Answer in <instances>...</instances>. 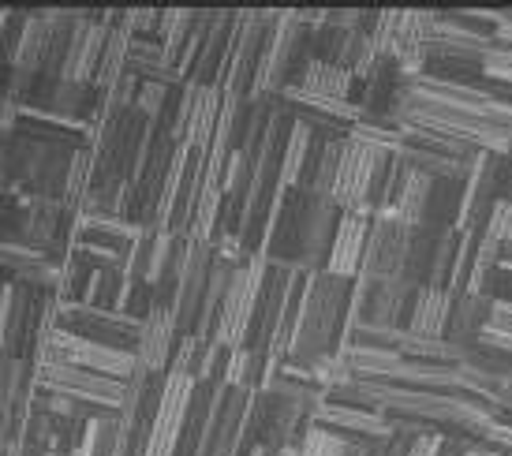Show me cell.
<instances>
[{
    "label": "cell",
    "instance_id": "1",
    "mask_svg": "<svg viewBox=\"0 0 512 456\" xmlns=\"http://www.w3.org/2000/svg\"><path fill=\"white\" fill-rule=\"evenodd\" d=\"M352 285L356 281H344V277H333V273H314V277H307L296 337H292V348H288V363L314 367L318 359L341 352L348 303H352Z\"/></svg>",
    "mask_w": 512,
    "mask_h": 456
},
{
    "label": "cell",
    "instance_id": "2",
    "mask_svg": "<svg viewBox=\"0 0 512 456\" xmlns=\"http://www.w3.org/2000/svg\"><path fill=\"white\" fill-rule=\"evenodd\" d=\"M75 154H79V150L34 143L27 135L12 131V135L0 143V184L8 187V191H15L19 199L64 202Z\"/></svg>",
    "mask_w": 512,
    "mask_h": 456
},
{
    "label": "cell",
    "instance_id": "3",
    "mask_svg": "<svg viewBox=\"0 0 512 456\" xmlns=\"http://www.w3.org/2000/svg\"><path fill=\"white\" fill-rule=\"evenodd\" d=\"M307 64H311V12H296V8L273 12L251 98L277 101Z\"/></svg>",
    "mask_w": 512,
    "mask_h": 456
},
{
    "label": "cell",
    "instance_id": "4",
    "mask_svg": "<svg viewBox=\"0 0 512 456\" xmlns=\"http://www.w3.org/2000/svg\"><path fill=\"white\" fill-rule=\"evenodd\" d=\"M303 288H307V273L292 270V266H270L266 270V285H262V300H258L247 348L270 356L273 363H285L292 337H296Z\"/></svg>",
    "mask_w": 512,
    "mask_h": 456
},
{
    "label": "cell",
    "instance_id": "5",
    "mask_svg": "<svg viewBox=\"0 0 512 456\" xmlns=\"http://www.w3.org/2000/svg\"><path fill=\"white\" fill-rule=\"evenodd\" d=\"M430 30H434V12L430 8H389L374 12V53L378 60L397 64L404 79L427 75L430 64Z\"/></svg>",
    "mask_w": 512,
    "mask_h": 456
},
{
    "label": "cell",
    "instance_id": "6",
    "mask_svg": "<svg viewBox=\"0 0 512 456\" xmlns=\"http://www.w3.org/2000/svg\"><path fill=\"white\" fill-rule=\"evenodd\" d=\"M393 124H412L419 131H430L438 139H449L456 146H468V150H486V154L501 157L512 146V135L494 120L483 116H464V113H445V109H430L419 101L404 98L393 113Z\"/></svg>",
    "mask_w": 512,
    "mask_h": 456
},
{
    "label": "cell",
    "instance_id": "7",
    "mask_svg": "<svg viewBox=\"0 0 512 456\" xmlns=\"http://www.w3.org/2000/svg\"><path fill=\"white\" fill-rule=\"evenodd\" d=\"M266 270L270 262L262 255H247L236 266L232 281H228L225 303L217 311V326L210 341L221 344V348H243L247 337H251V326H255V311L258 300H262V285H266Z\"/></svg>",
    "mask_w": 512,
    "mask_h": 456
},
{
    "label": "cell",
    "instance_id": "8",
    "mask_svg": "<svg viewBox=\"0 0 512 456\" xmlns=\"http://www.w3.org/2000/svg\"><path fill=\"white\" fill-rule=\"evenodd\" d=\"M389 161H393V154H385L378 146L348 135L341 154V169H337V184H333V195H329L341 206V214L374 217V191H378V180L389 169Z\"/></svg>",
    "mask_w": 512,
    "mask_h": 456
},
{
    "label": "cell",
    "instance_id": "9",
    "mask_svg": "<svg viewBox=\"0 0 512 456\" xmlns=\"http://www.w3.org/2000/svg\"><path fill=\"white\" fill-rule=\"evenodd\" d=\"M341 206L329 195L296 191V270L314 277L326 273L329 251L341 228Z\"/></svg>",
    "mask_w": 512,
    "mask_h": 456
},
{
    "label": "cell",
    "instance_id": "10",
    "mask_svg": "<svg viewBox=\"0 0 512 456\" xmlns=\"http://www.w3.org/2000/svg\"><path fill=\"white\" fill-rule=\"evenodd\" d=\"M57 329L90 344H101V348H113V352H128V356H139V341H143L139 318L124 311H98L90 303H60Z\"/></svg>",
    "mask_w": 512,
    "mask_h": 456
},
{
    "label": "cell",
    "instance_id": "11",
    "mask_svg": "<svg viewBox=\"0 0 512 456\" xmlns=\"http://www.w3.org/2000/svg\"><path fill=\"white\" fill-rule=\"evenodd\" d=\"M38 393L75 400L90 415L120 412V404H124V382L101 378V374L83 371V367H60V363L38 367Z\"/></svg>",
    "mask_w": 512,
    "mask_h": 456
},
{
    "label": "cell",
    "instance_id": "12",
    "mask_svg": "<svg viewBox=\"0 0 512 456\" xmlns=\"http://www.w3.org/2000/svg\"><path fill=\"white\" fill-rule=\"evenodd\" d=\"M408 251H412V225L393 214V210L374 214L359 277H367L370 285L393 281V277H408Z\"/></svg>",
    "mask_w": 512,
    "mask_h": 456
},
{
    "label": "cell",
    "instance_id": "13",
    "mask_svg": "<svg viewBox=\"0 0 512 456\" xmlns=\"http://www.w3.org/2000/svg\"><path fill=\"white\" fill-rule=\"evenodd\" d=\"M225 113V90L221 86L184 83L180 98H176V113H172V135L180 146H195V150H210L214 131Z\"/></svg>",
    "mask_w": 512,
    "mask_h": 456
},
{
    "label": "cell",
    "instance_id": "14",
    "mask_svg": "<svg viewBox=\"0 0 512 456\" xmlns=\"http://www.w3.org/2000/svg\"><path fill=\"white\" fill-rule=\"evenodd\" d=\"M42 363H60V367H83V371H94V374H101V378H113V382H128L139 359L128 356V352H113V348H101V344H90V341H83V337H72V333L57 329V333L49 337L42 359H38L34 367H42Z\"/></svg>",
    "mask_w": 512,
    "mask_h": 456
},
{
    "label": "cell",
    "instance_id": "15",
    "mask_svg": "<svg viewBox=\"0 0 512 456\" xmlns=\"http://www.w3.org/2000/svg\"><path fill=\"white\" fill-rule=\"evenodd\" d=\"M270 19H273V12H255V8H251V12H240L236 42H232V57H228V75H225L228 98H251Z\"/></svg>",
    "mask_w": 512,
    "mask_h": 456
},
{
    "label": "cell",
    "instance_id": "16",
    "mask_svg": "<svg viewBox=\"0 0 512 456\" xmlns=\"http://www.w3.org/2000/svg\"><path fill=\"white\" fill-rule=\"evenodd\" d=\"M404 98L430 105V109H445V113L483 116V120H490V109H494V94L486 83H453V79H438V75L408 79Z\"/></svg>",
    "mask_w": 512,
    "mask_h": 456
},
{
    "label": "cell",
    "instance_id": "17",
    "mask_svg": "<svg viewBox=\"0 0 512 456\" xmlns=\"http://www.w3.org/2000/svg\"><path fill=\"white\" fill-rule=\"evenodd\" d=\"M210 270H214V243L199 240L195 232H187V266L180 277V292H176V326L180 337L199 333L202 303L210 292Z\"/></svg>",
    "mask_w": 512,
    "mask_h": 456
},
{
    "label": "cell",
    "instance_id": "18",
    "mask_svg": "<svg viewBox=\"0 0 512 456\" xmlns=\"http://www.w3.org/2000/svg\"><path fill=\"white\" fill-rule=\"evenodd\" d=\"M236 23H240V12H206V30H202L195 64L187 68V83L221 86L225 90L228 57H232V42H236Z\"/></svg>",
    "mask_w": 512,
    "mask_h": 456
},
{
    "label": "cell",
    "instance_id": "19",
    "mask_svg": "<svg viewBox=\"0 0 512 456\" xmlns=\"http://www.w3.org/2000/svg\"><path fill=\"white\" fill-rule=\"evenodd\" d=\"M498 202V157L486 154V150H475L464 165V199H460V217H456V228L460 232H483L486 217Z\"/></svg>",
    "mask_w": 512,
    "mask_h": 456
},
{
    "label": "cell",
    "instance_id": "20",
    "mask_svg": "<svg viewBox=\"0 0 512 456\" xmlns=\"http://www.w3.org/2000/svg\"><path fill=\"white\" fill-rule=\"evenodd\" d=\"M109 27H113V12H83L79 8L60 79H68V83H94L105 42H109Z\"/></svg>",
    "mask_w": 512,
    "mask_h": 456
},
{
    "label": "cell",
    "instance_id": "21",
    "mask_svg": "<svg viewBox=\"0 0 512 456\" xmlns=\"http://www.w3.org/2000/svg\"><path fill=\"white\" fill-rule=\"evenodd\" d=\"M494 38L464 19V12H434L430 30V60H471L483 64Z\"/></svg>",
    "mask_w": 512,
    "mask_h": 456
},
{
    "label": "cell",
    "instance_id": "22",
    "mask_svg": "<svg viewBox=\"0 0 512 456\" xmlns=\"http://www.w3.org/2000/svg\"><path fill=\"white\" fill-rule=\"evenodd\" d=\"M251 400H255V393L221 385L214 419H210L206 442H202V456H240L243 427H247V415H251Z\"/></svg>",
    "mask_w": 512,
    "mask_h": 456
},
{
    "label": "cell",
    "instance_id": "23",
    "mask_svg": "<svg viewBox=\"0 0 512 456\" xmlns=\"http://www.w3.org/2000/svg\"><path fill=\"white\" fill-rule=\"evenodd\" d=\"M191 393H195V382H191V378H184V374H169V378H165V393H161V400H157L146 456H176Z\"/></svg>",
    "mask_w": 512,
    "mask_h": 456
},
{
    "label": "cell",
    "instance_id": "24",
    "mask_svg": "<svg viewBox=\"0 0 512 456\" xmlns=\"http://www.w3.org/2000/svg\"><path fill=\"white\" fill-rule=\"evenodd\" d=\"M314 427L333 430L344 442H382L393 434V419L370 408H348V404H333L322 397V404L314 408Z\"/></svg>",
    "mask_w": 512,
    "mask_h": 456
},
{
    "label": "cell",
    "instance_id": "25",
    "mask_svg": "<svg viewBox=\"0 0 512 456\" xmlns=\"http://www.w3.org/2000/svg\"><path fill=\"white\" fill-rule=\"evenodd\" d=\"M60 277H64V266L49 262L38 251H30L15 240L0 243V281L38 288V292H60Z\"/></svg>",
    "mask_w": 512,
    "mask_h": 456
},
{
    "label": "cell",
    "instance_id": "26",
    "mask_svg": "<svg viewBox=\"0 0 512 456\" xmlns=\"http://www.w3.org/2000/svg\"><path fill=\"white\" fill-rule=\"evenodd\" d=\"M180 344V326H176V311L172 307H154L143 318V341H139V363L154 374H169L172 356Z\"/></svg>",
    "mask_w": 512,
    "mask_h": 456
},
{
    "label": "cell",
    "instance_id": "27",
    "mask_svg": "<svg viewBox=\"0 0 512 456\" xmlns=\"http://www.w3.org/2000/svg\"><path fill=\"white\" fill-rule=\"evenodd\" d=\"M419 285L412 277H393V281H378L370 285L367 296V318L370 326L382 329H408V314H412V300Z\"/></svg>",
    "mask_w": 512,
    "mask_h": 456
},
{
    "label": "cell",
    "instance_id": "28",
    "mask_svg": "<svg viewBox=\"0 0 512 456\" xmlns=\"http://www.w3.org/2000/svg\"><path fill=\"white\" fill-rule=\"evenodd\" d=\"M139 232H143V228L124 221V217H83V225L75 232V243L94 247V251L116 258V262H131L135 243H139Z\"/></svg>",
    "mask_w": 512,
    "mask_h": 456
},
{
    "label": "cell",
    "instance_id": "29",
    "mask_svg": "<svg viewBox=\"0 0 512 456\" xmlns=\"http://www.w3.org/2000/svg\"><path fill=\"white\" fill-rule=\"evenodd\" d=\"M370 221H374L370 214L341 217V228H337V240H333V251H329L326 273L344 277V281H356L359 270H363V255H367Z\"/></svg>",
    "mask_w": 512,
    "mask_h": 456
},
{
    "label": "cell",
    "instance_id": "30",
    "mask_svg": "<svg viewBox=\"0 0 512 456\" xmlns=\"http://www.w3.org/2000/svg\"><path fill=\"white\" fill-rule=\"evenodd\" d=\"M453 303H456L453 292L423 285L415 292L412 314H408V329H404V333L430 337V341H445V337H449V322H453Z\"/></svg>",
    "mask_w": 512,
    "mask_h": 456
},
{
    "label": "cell",
    "instance_id": "31",
    "mask_svg": "<svg viewBox=\"0 0 512 456\" xmlns=\"http://www.w3.org/2000/svg\"><path fill=\"white\" fill-rule=\"evenodd\" d=\"M344 143H348V135L314 131V150H311V157H307V169H303V184H299V191H311V195H333Z\"/></svg>",
    "mask_w": 512,
    "mask_h": 456
},
{
    "label": "cell",
    "instance_id": "32",
    "mask_svg": "<svg viewBox=\"0 0 512 456\" xmlns=\"http://www.w3.org/2000/svg\"><path fill=\"white\" fill-rule=\"evenodd\" d=\"M53 23H57V8H30V19L27 27H23V42H19L12 72L42 75L49 45H53Z\"/></svg>",
    "mask_w": 512,
    "mask_h": 456
},
{
    "label": "cell",
    "instance_id": "33",
    "mask_svg": "<svg viewBox=\"0 0 512 456\" xmlns=\"http://www.w3.org/2000/svg\"><path fill=\"white\" fill-rule=\"evenodd\" d=\"M352 378L359 382H404L408 356L400 348H344L341 352Z\"/></svg>",
    "mask_w": 512,
    "mask_h": 456
},
{
    "label": "cell",
    "instance_id": "34",
    "mask_svg": "<svg viewBox=\"0 0 512 456\" xmlns=\"http://www.w3.org/2000/svg\"><path fill=\"white\" fill-rule=\"evenodd\" d=\"M292 90L299 94H311V98H329V101H356V75L341 68V64H329V60H311L299 79L292 83Z\"/></svg>",
    "mask_w": 512,
    "mask_h": 456
},
{
    "label": "cell",
    "instance_id": "35",
    "mask_svg": "<svg viewBox=\"0 0 512 456\" xmlns=\"http://www.w3.org/2000/svg\"><path fill=\"white\" fill-rule=\"evenodd\" d=\"M217 393H221V382H195L176 456H202V442H206V430H210V419H214L217 408Z\"/></svg>",
    "mask_w": 512,
    "mask_h": 456
},
{
    "label": "cell",
    "instance_id": "36",
    "mask_svg": "<svg viewBox=\"0 0 512 456\" xmlns=\"http://www.w3.org/2000/svg\"><path fill=\"white\" fill-rule=\"evenodd\" d=\"M434 176H427V172L412 169V165H404V172H400L397 180V191H393V202H389V210L397 217H404L408 225H423L430 214V199H434Z\"/></svg>",
    "mask_w": 512,
    "mask_h": 456
},
{
    "label": "cell",
    "instance_id": "37",
    "mask_svg": "<svg viewBox=\"0 0 512 456\" xmlns=\"http://www.w3.org/2000/svg\"><path fill=\"white\" fill-rule=\"evenodd\" d=\"M490 307H494V296H456L453 303V322H449V337L445 341H453L456 348H475L479 337H483V329L490 326Z\"/></svg>",
    "mask_w": 512,
    "mask_h": 456
},
{
    "label": "cell",
    "instance_id": "38",
    "mask_svg": "<svg viewBox=\"0 0 512 456\" xmlns=\"http://www.w3.org/2000/svg\"><path fill=\"white\" fill-rule=\"evenodd\" d=\"M172 247H176V236H172L169 228L143 225L139 243H135V255H131V277H143V281L154 285L161 270H165V262H169Z\"/></svg>",
    "mask_w": 512,
    "mask_h": 456
},
{
    "label": "cell",
    "instance_id": "39",
    "mask_svg": "<svg viewBox=\"0 0 512 456\" xmlns=\"http://www.w3.org/2000/svg\"><path fill=\"white\" fill-rule=\"evenodd\" d=\"M512 243V199H498L479 232V258L490 266H501V255Z\"/></svg>",
    "mask_w": 512,
    "mask_h": 456
},
{
    "label": "cell",
    "instance_id": "40",
    "mask_svg": "<svg viewBox=\"0 0 512 456\" xmlns=\"http://www.w3.org/2000/svg\"><path fill=\"white\" fill-rule=\"evenodd\" d=\"M214 348L217 344L199 337V333L180 337L169 374H184V378H191V382H206V378H210V363H214Z\"/></svg>",
    "mask_w": 512,
    "mask_h": 456
},
{
    "label": "cell",
    "instance_id": "41",
    "mask_svg": "<svg viewBox=\"0 0 512 456\" xmlns=\"http://www.w3.org/2000/svg\"><path fill=\"white\" fill-rule=\"evenodd\" d=\"M128 288H131V262H116V266L98 273V281L90 288V300L86 303L98 307V311H124Z\"/></svg>",
    "mask_w": 512,
    "mask_h": 456
},
{
    "label": "cell",
    "instance_id": "42",
    "mask_svg": "<svg viewBox=\"0 0 512 456\" xmlns=\"http://www.w3.org/2000/svg\"><path fill=\"white\" fill-rule=\"evenodd\" d=\"M311 150H314V128L311 124H303V120H292V131H288V143H285V165H281V180H285V187L299 191Z\"/></svg>",
    "mask_w": 512,
    "mask_h": 456
},
{
    "label": "cell",
    "instance_id": "43",
    "mask_svg": "<svg viewBox=\"0 0 512 456\" xmlns=\"http://www.w3.org/2000/svg\"><path fill=\"white\" fill-rule=\"evenodd\" d=\"M400 352L415 359V363H438V367H460L464 356H468L453 341H430V337H412V333L400 337Z\"/></svg>",
    "mask_w": 512,
    "mask_h": 456
},
{
    "label": "cell",
    "instance_id": "44",
    "mask_svg": "<svg viewBox=\"0 0 512 456\" xmlns=\"http://www.w3.org/2000/svg\"><path fill=\"white\" fill-rule=\"evenodd\" d=\"M98 273L90 262H86L79 251H72V258L64 262V277H60V303H86L90 300V288L98 281Z\"/></svg>",
    "mask_w": 512,
    "mask_h": 456
},
{
    "label": "cell",
    "instance_id": "45",
    "mask_svg": "<svg viewBox=\"0 0 512 456\" xmlns=\"http://www.w3.org/2000/svg\"><path fill=\"white\" fill-rule=\"evenodd\" d=\"M456 255H460V232H456V228H449V232L438 240V247H434V258H430V273H427L430 288H445V292L453 288Z\"/></svg>",
    "mask_w": 512,
    "mask_h": 456
},
{
    "label": "cell",
    "instance_id": "46",
    "mask_svg": "<svg viewBox=\"0 0 512 456\" xmlns=\"http://www.w3.org/2000/svg\"><path fill=\"white\" fill-rule=\"evenodd\" d=\"M27 19H30V8H4V23H0V72H12Z\"/></svg>",
    "mask_w": 512,
    "mask_h": 456
},
{
    "label": "cell",
    "instance_id": "47",
    "mask_svg": "<svg viewBox=\"0 0 512 456\" xmlns=\"http://www.w3.org/2000/svg\"><path fill=\"white\" fill-rule=\"evenodd\" d=\"M460 367H471V371L486 374V378H498V382H509L512 378V359L501 356V352H494V348H486V344L468 348V356H464Z\"/></svg>",
    "mask_w": 512,
    "mask_h": 456
},
{
    "label": "cell",
    "instance_id": "48",
    "mask_svg": "<svg viewBox=\"0 0 512 456\" xmlns=\"http://www.w3.org/2000/svg\"><path fill=\"white\" fill-rule=\"evenodd\" d=\"M348 445L341 434H333V430H322V427H311L303 434V442H299L296 456H344L348 453Z\"/></svg>",
    "mask_w": 512,
    "mask_h": 456
},
{
    "label": "cell",
    "instance_id": "49",
    "mask_svg": "<svg viewBox=\"0 0 512 456\" xmlns=\"http://www.w3.org/2000/svg\"><path fill=\"white\" fill-rule=\"evenodd\" d=\"M483 83L512 86V49H505V45H490V53L483 57Z\"/></svg>",
    "mask_w": 512,
    "mask_h": 456
},
{
    "label": "cell",
    "instance_id": "50",
    "mask_svg": "<svg viewBox=\"0 0 512 456\" xmlns=\"http://www.w3.org/2000/svg\"><path fill=\"white\" fill-rule=\"evenodd\" d=\"M449 453V434L445 430H423L412 442L408 456H445Z\"/></svg>",
    "mask_w": 512,
    "mask_h": 456
},
{
    "label": "cell",
    "instance_id": "51",
    "mask_svg": "<svg viewBox=\"0 0 512 456\" xmlns=\"http://www.w3.org/2000/svg\"><path fill=\"white\" fill-rule=\"evenodd\" d=\"M490 329L512 333V300H494V307H490Z\"/></svg>",
    "mask_w": 512,
    "mask_h": 456
},
{
    "label": "cell",
    "instance_id": "52",
    "mask_svg": "<svg viewBox=\"0 0 512 456\" xmlns=\"http://www.w3.org/2000/svg\"><path fill=\"white\" fill-rule=\"evenodd\" d=\"M490 120H494V124H501V128H505V131L512 135V101H498V98H494Z\"/></svg>",
    "mask_w": 512,
    "mask_h": 456
},
{
    "label": "cell",
    "instance_id": "53",
    "mask_svg": "<svg viewBox=\"0 0 512 456\" xmlns=\"http://www.w3.org/2000/svg\"><path fill=\"white\" fill-rule=\"evenodd\" d=\"M382 442H352L344 456H382Z\"/></svg>",
    "mask_w": 512,
    "mask_h": 456
},
{
    "label": "cell",
    "instance_id": "54",
    "mask_svg": "<svg viewBox=\"0 0 512 456\" xmlns=\"http://www.w3.org/2000/svg\"><path fill=\"white\" fill-rule=\"evenodd\" d=\"M464 456H512V453H505V449H494V445H483V442H468Z\"/></svg>",
    "mask_w": 512,
    "mask_h": 456
},
{
    "label": "cell",
    "instance_id": "55",
    "mask_svg": "<svg viewBox=\"0 0 512 456\" xmlns=\"http://www.w3.org/2000/svg\"><path fill=\"white\" fill-rule=\"evenodd\" d=\"M8 300H12V281H0V333H4V318H8Z\"/></svg>",
    "mask_w": 512,
    "mask_h": 456
},
{
    "label": "cell",
    "instance_id": "56",
    "mask_svg": "<svg viewBox=\"0 0 512 456\" xmlns=\"http://www.w3.org/2000/svg\"><path fill=\"white\" fill-rule=\"evenodd\" d=\"M501 262H512V243L505 247V255H501Z\"/></svg>",
    "mask_w": 512,
    "mask_h": 456
},
{
    "label": "cell",
    "instance_id": "57",
    "mask_svg": "<svg viewBox=\"0 0 512 456\" xmlns=\"http://www.w3.org/2000/svg\"><path fill=\"white\" fill-rule=\"evenodd\" d=\"M49 456H68V453H49Z\"/></svg>",
    "mask_w": 512,
    "mask_h": 456
},
{
    "label": "cell",
    "instance_id": "58",
    "mask_svg": "<svg viewBox=\"0 0 512 456\" xmlns=\"http://www.w3.org/2000/svg\"><path fill=\"white\" fill-rule=\"evenodd\" d=\"M247 456H255V453H247Z\"/></svg>",
    "mask_w": 512,
    "mask_h": 456
}]
</instances>
